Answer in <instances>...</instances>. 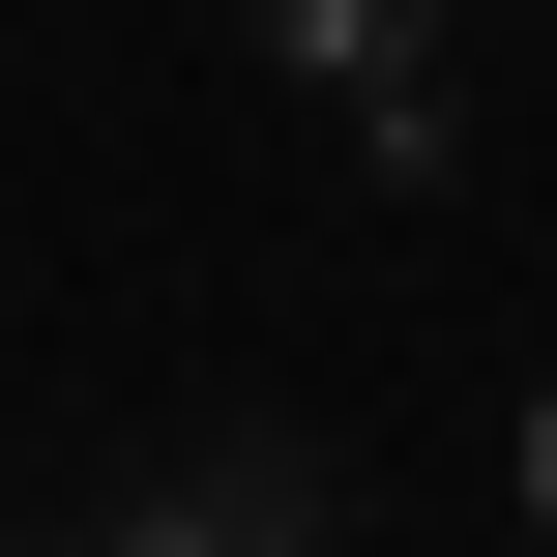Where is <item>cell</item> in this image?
<instances>
[{"mask_svg": "<svg viewBox=\"0 0 557 557\" xmlns=\"http://www.w3.org/2000/svg\"><path fill=\"white\" fill-rule=\"evenodd\" d=\"M529 529H557V382H529Z\"/></svg>", "mask_w": 557, "mask_h": 557, "instance_id": "obj_2", "label": "cell"}, {"mask_svg": "<svg viewBox=\"0 0 557 557\" xmlns=\"http://www.w3.org/2000/svg\"><path fill=\"white\" fill-rule=\"evenodd\" d=\"M117 557H264V529H117Z\"/></svg>", "mask_w": 557, "mask_h": 557, "instance_id": "obj_1", "label": "cell"}]
</instances>
